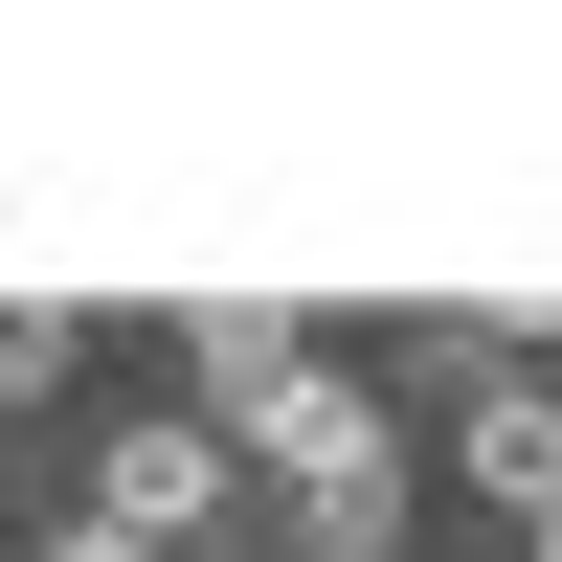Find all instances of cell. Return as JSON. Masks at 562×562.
Listing matches in <instances>:
<instances>
[{"mask_svg": "<svg viewBox=\"0 0 562 562\" xmlns=\"http://www.w3.org/2000/svg\"><path fill=\"white\" fill-rule=\"evenodd\" d=\"M248 495L293 518V562H405V428H383V383L293 360V383L248 405Z\"/></svg>", "mask_w": 562, "mask_h": 562, "instance_id": "cell-1", "label": "cell"}, {"mask_svg": "<svg viewBox=\"0 0 562 562\" xmlns=\"http://www.w3.org/2000/svg\"><path fill=\"white\" fill-rule=\"evenodd\" d=\"M225 495H248V450H225L203 405H135V428H90V473H68V518H113V540H158V562H180V540L225 518Z\"/></svg>", "mask_w": 562, "mask_h": 562, "instance_id": "cell-2", "label": "cell"}, {"mask_svg": "<svg viewBox=\"0 0 562 562\" xmlns=\"http://www.w3.org/2000/svg\"><path fill=\"white\" fill-rule=\"evenodd\" d=\"M293 360H315V338H293V293H180V383H203V428H225V450H248V405L293 383Z\"/></svg>", "mask_w": 562, "mask_h": 562, "instance_id": "cell-3", "label": "cell"}, {"mask_svg": "<svg viewBox=\"0 0 562 562\" xmlns=\"http://www.w3.org/2000/svg\"><path fill=\"white\" fill-rule=\"evenodd\" d=\"M450 383H473V495L495 518H562V383L540 360H450Z\"/></svg>", "mask_w": 562, "mask_h": 562, "instance_id": "cell-4", "label": "cell"}, {"mask_svg": "<svg viewBox=\"0 0 562 562\" xmlns=\"http://www.w3.org/2000/svg\"><path fill=\"white\" fill-rule=\"evenodd\" d=\"M45 383H68V315H23V293H0V405H45Z\"/></svg>", "mask_w": 562, "mask_h": 562, "instance_id": "cell-5", "label": "cell"}, {"mask_svg": "<svg viewBox=\"0 0 562 562\" xmlns=\"http://www.w3.org/2000/svg\"><path fill=\"white\" fill-rule=\"evenodd\" d=\"M540 562H562V518H540Z\"/></svg>", "mask_w": 562, "mask_h": 562, "instance_id": "cell-6", "label": "cell"}]
</instances>
